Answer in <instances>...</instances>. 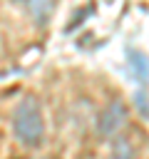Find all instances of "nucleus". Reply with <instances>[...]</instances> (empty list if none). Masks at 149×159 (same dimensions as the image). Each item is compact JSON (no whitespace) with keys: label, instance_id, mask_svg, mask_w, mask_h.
Returning <instances> with one entry per match:
<instances>
[{"label":"nucleus","instance_id":"nucleus-5","mask_svg":"<svg viewBox=\"0 0 149 159\" xmlns=\"http://www.w3.org/2000/svg\"><path fill=\"white\" fill-rule=\"evenodd\" d=\"M109 159H134V144L127 139V137H119L112 147V154Z\"/></svg>","mask_w":149,"mask_h":159},{"label":"nucleus","instance_id":"nucleus-1","mask_svg":"<svg viewBox=\"0 0 149 159\" xmlns=\"http://www.w3.org/2000/svg\"><path fill=\"white\" fill-rule=\"evenodd\" d=\"M12 127H15V137H17L20 144H25V147H40L45 127H42V109H40L37 97H25L17 104Z\"/></svg>","mask_w":149,"mask_h":159},{"label":"nucleus","instance_id":"nucleus-2","mask_svg":"<svg viewBox=\"0 0 149 159\" xmlns=\"http://www.w3.org/2000/svg\"><path fill=\"white\" fill-rule=\"evenodd\" d=\"M127 124V107L122 99H112L102 114H99V122H97V132L102 137H114L122 127Z\"/></svg>","mask_w":149,"mask_h":159},{"label":"nucleus","instance_id":"nucleus-3","mask_svg":"<svg viewBox=\"0 0 149 159\" xmlns=\"http://www.w3.org/2000/svg\"><path fill=\"white\" fill-rule=\"evenodd\" d=\"M40 25L42 22H47V17H50V10H52V0H17Z\"/></svg>","mask_w":149,"mask_h":159},{"label":"nucleus","instance_id":"nucleus-4","mask_svg":"<svg viewBox=\"0 0 149 159\" xmlns=\"http://www.w3.org/2000/svg\"><path fill=\"white\" fill-rule=\"evenodd\" d=\"M129 65H132V70H134V75H137L139 82H147V80H149V62H147L144 55L129 50Z\"/></svg>","mask_w":149,"mask_h":159}]
</instances>
